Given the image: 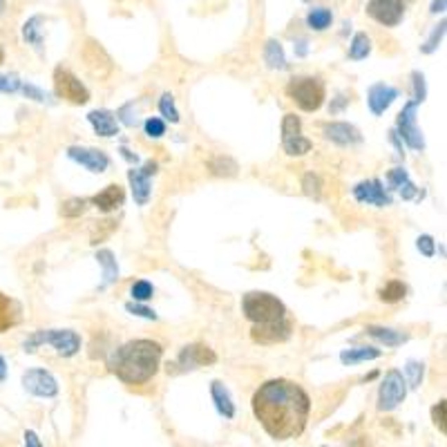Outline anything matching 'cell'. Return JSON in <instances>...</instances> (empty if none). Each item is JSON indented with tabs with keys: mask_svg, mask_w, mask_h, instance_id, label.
I'll list each match as a JSON object with an SVG mask.
<instances>
[{
	"mask_svg": "<svg viewBox=\"0 0 447 447\" xmlns=\"http://www.w3.org/2000/svg\"><path fill=\"white\" fill-rule=\"evenodd\" d=\"M251 403L260 425L275 441L298 439L309 422L311 398L293 380L273 378L262 382Z\"/></svg>",
	"mask_w": 447,
	"mask_h": 447,
	"instance_id": "1",
	"label": "cell"
},
{
	"mask_svg": "<svg viewBox=\"0 0 447 447\" xmlns=\"http://www.w3.org/2000/svg\"><path fill=\"white\" fill-rule=\"evenodd\" d=\"M164 349L154 340H130L121 345L107 360V367L114 376L126 385H146L156 376L161 367Z\"/></svg>",
	"mask_w": 447,
	"mask_h": 447,
	"instance_id": "2",
	"label": "cell"
},
{
	"mask_svg": "<svg viewBox=\"0 0 447 447\" xmlns=\"http://www.w3.org/2000/svg\"><path fill=\"white\" fill-rule=\"evenodd\" d=\"M241 313L253 322V327H267L286 320V307L275 295L264 291H253L241 298Z\"/></svg>",
	"mask_w": 447,
	"mask_h": 447,
	"instance_id": "3",
	"label": "cell"
},
{
	"mask_svg": "<svg viewBox=\"0 0 447 447\" xmlns=\"http://www.w3.org/2000/svg\"><path fill=\"white\" fill-rule=\"evenodd\" d=\"M286 94L302 112H318L327 99V88L318 76H293L286 83Z\"/></svg>",
	"mask_w": 447,
	"mask_h": 447,
	"instance_id": "4",
	"label": "cell"
},
{
	"mask_svg": "<svg viewBox=\"0 0 447 447\" xmlns=\"http://www.w3.org/2000/svg\"><path fill=\"white\" fill-rule=\"evenodd\" d=\"M39 345H52L56 349L58 356L69 358L79 354L81 349V338L79 333L69 331V329H50V331H36L34 335H29L25 340V352H34Z\"/></svg>",
	"mask_w": 447,
	"mask_h": 447,
	"instance_id": "5",
	"label": "cell"
},
{
	"mask_svg": "<svg viewBox=\"0 0 447 447\" xmlns=\"http://www.w3.org/2000/svg\"><path fill=\"white\" fill-rule=\"evenodd\" d=\"M54 92L58 99H63L67 103H74V105H83L90 101V90L83 86L79 81L76 74H72V72L63 65H58L54 69Z\"/></svg>",
	"mask_w": 447,
	"mask_h": 447,
	"instance_id": "6",
	"label": "cell"
},
{
	"mask_svg": "<svg viewBox=\"0 0 447 447\" xmlns=\"http://www.w3.org/2000/svg\"><path fill=\"white\" fill-rule=\"evenodd\" d=\"M405 396H407L405 376L398 369L387 371V376H385L378 389V409L380 412H392V409H396L405 401Z\"/></svg>",
	"mask_w": 447,
	"mask_h": 447,
	"instance_id": "7",
	"label": "cell"
},
{
	"mask_svg": "<svg viewBox=\"0 0 447 447\" xmlns=\"http://www.w3.org/2000/svg\"><path fill=\"white\" fill-rule=\"evenodd\" d=\"M282 148L288 156H302L313 148V143L307 137H302V121L295 114H284Z\"/></svg>",
	"mask_w": 447,
	"mask_h": 447,
	"instance_id": "8",
	"label": "cell"
},
{
	"mask_svg": "<svg viewBox=\"0 0 447 447\" xmlns=\"http://www.w3.org/2000/svg\"><path fill=\"white\" fill-rule=\"evenodd\" d=\"M81 58H83V63H86L90 74L96 76V79L110 76V72L114 69L110 54H107L103 50V45L99 41H94V39L86 41V45H83V50H81Z\"/></svg>",
	"mask_w": 447,
	"mask_h": 447,
	"instance_id": "9",
	"label": "cell"
},
{
	"mask_svg": "<svg viewBox=\"0 0 447 447\" xmlns=\"http://www.w3.org/2000/svg\"><path fill=\"white\" fill-rule=\"evenodd\" d=\"M367 16L376 20L378 25L396 27L401 25V20L405 16V3L403 0H369Z\"/></svg>",
	"mask_w": 447,
	"mask_h": 447,
	"instance_id": "10",
	"label": "cell"
},
{
	"mask_svg": "<svg viewBox=\"0 0 447 447\" xmlns=\"http://www.w3.org/2000/svg\"><path fill=\"white\" fill-rule=\"evenodd\" d=\"M22 387H25L27 394L39 398H54L58 394L56 378L45 369H27L22 373Z\"/></svg>",
	"mask_w": 447,
	"mask_h": 447,
	"instance_id": "11",
	"label": "cell"
},
{
	"mask_svg": "<svg viewBox=\"0 0 447 447\" xmlns=\"http://www.w3.org/2000/svg\"><path fill=\"white\" fill-rule=\"evenodd\" d=\"M416 107H418L416 101H409L403 107V112L398 114V132H401V137L407 141V146L412 150H422L425 141H422V135L416 126Z\"/></svg>",
	"mask_w": 447,
	"mask_h": 447,
	"instance_id": "12",
	"label": "cell"
},
{
	"mask_svg": "<svg viewBox=\"0 0 447 447\" xmlns=\"http://www.w3.org/2000/svg\"><path fill=\"white\" fill-rule=\"evenodd\" d=\"M213 362H217V356L213 349L201 342H195V345H186L181 349L175 367H179L181 371H190V369H197L204 365H213Z\"/></svg>",
	"mask_w": 447,
	"mask_h": 447,
	"instance_id": "13",
	"label": "cell"
},
{
	"mask_svg": "<svg viewBox=\"0 0 447 447\" xmlns=\"http://www.w3.org/2000/svg\"><path fill=\"white\" fill-rule=\"evenodd\" d=\"M67 156L72 161H76L81 166H86L90 173H105L107 166H110V159H107V154L103 150H96V148H79V146H72L67 150Z\"/></svg>",
	"mask_w": 447,
	"mask_h": 447,
	"instance_id": "14",
	"label": "cell"
},
{
	"mask_svg": "<svg viewBox=\"0 0 447 447\" xmlns=\"http://www.w3.org/2000/svg\"><path fill=\"white\" fill-rule=\"evenodd\" d=\"M156 171V164L148 161L143 171H137V168H132L128 173L130 179V186H132V195H135V201L139 206H146L148 199H150V175H154Z\"/></svg>",
	"mask_w": 447,
	"mask_h": 447,
	"instance_id": "15",
	"label": "cell"
},
{
	"mask_svg": "<svg viewBox=\"0 0 447 447\" xmlns=\"http://www.w3.org/2000/svg\"><path fill=\"white\" fill-rule=\"evenodd\" d=\"M291 331H293V324L288 320H282L275 324H267V327H253L251 338L258 345H277V342L288 340V338H291Z\"/></svg>",
	"mask_w": 447,
	"mask_h": 447,
	"instance_id": "16",
	"label": "cell"
},
{
	"mask_svg": "<svg viewBox=\"0 0 447 447\" xmlns=\"http://www.w3.org/2000/svg\"><path fill=\"white\" fill-rule=\"evenodd\" d=\"M354 195L358 201H365V204H373V206H389L392 199L387 197V192H385L382 184L378 179H371V181H362L354 188Z\"/></svg>",
	"mask_w": 447,
	"mask_h": 447,
	"instance_id": "17",
	"label": "cell"
},
{
	"mask_svg": "<svg viewBox=\"0 0 447 447\" xmlns=\"http://www.w3.org/2000/svg\"><path fill=\"white\" fill-rule=\"evenodd\" d=\"M322 132H324V137H327L329 141H333V143H338V146H354V143L362 141L358 128L349 126V124H342V121H340V124L322 126Z\"/></svg>",
	"mask_w": 447,
	"mask_h": 447,
	"instance_id": "18",
	"label": "cell"
},
{
	"mask_svg": "<svg viewBox=\"0 0 447 447\" xmlns=\"http://www.w3.org/2000/svg\"><path fill=\"white\" fill-rule=\"evenodd\" d=\"M394 99H398V90L392 86H385V83H376V86L369 88V107L373 114H382L387 107L394 103Z\"/></svg>",
	"mask_w": 447,
	"mask_h": 447,
	"instance_id": "19",
	"label": "cell"
},
{
	"mask_svg": "<svg viewBox=\"0 0 447 447\" xmlns=\"http://www.w3.org/2000/svg\"><path fill=\"white\" fill-rule=\"evenodd\" d=\"M124 199H126L124 188H121L119 184H110L105 190H101L99 195L92 197V204L101 213H112L121 206V204H124Z\"/></svg>",
	"mask_w": 447,
	"mask_h": 447,
	"instance_id": "20",
	"label": "cell"
},
{
	"mask_svg": "<svg viewBox=\"0 0 447 447\" xmlns=\"http://www.w3.org/2000/svg\"><path fill=\"white\" fill-rule=\"evenodd\" d=\"M88 121L92 124V128L96 130V135H101V137H114V135H119V121L112 116V112H107V110H92L88 114Z\"/></svg>",
	"mask_w": 447,
	"mask_h": 447,
	"instance_id": "21",
	"label": "cell"
},
{
	"mask_svg": "<svg viewBox=\"0 0 447 447\" xmlns=\"http://www.w3.org/2000/svg\"><path fill=\"white\" fill-rule=\"evenodd\" d=\"M211 394H213V401H215L217 412H220L224 418H233L235 416V405H233L231 394H228V389L224 387V382L215 380L211 385Z\"/></svg>",
	"mask_w": 447,
	"mask_h": 447,
	"instance_id": "22",
	"label": "cell"
},
{
	"mask_svg": "<svg viewBox=\"0 0 447 447\" xmlns=\"http://www.w3.org/2000/svg\"><path fill=\"white\" fill-rule=\"evenodd\" d=\"M371 338H376L378 342H382L385 347H398L409 340V335L403 331H394V329H385V327H367L365 329Z\"/></svg>",
	"mask_w": 447,
	"mask_h": 447,
	"instance_id": "23",
	"label": "cell"
},
{
	"mask_svg": "<svg viewBox=\"0 0 447 447\" xmlns=\"http://www.w3.org/2000/svg\"><path fill=\"white\" fill-rule=\"evenodd\" d=\"M387 181H389L392 188L401 190L403 199H412V197H416V188H414L412 181H409V177H407V173L403 171V168H394V171L387 175Z\"/></svg>",
	"mask_w": 447,
	"mask_h": 447,
	"instance_id": "24",
	"label": "cell"
},
{
	"mask_svg": "<svg viewBox=\"0 0 447 447\" xmlns=\"http://www.w3.org/2000/svg\"><path fill=\"white\" fill-rule=\"evenodd\" d=\"M264 60H267V65L271 69H284L286 67V58H284V50H282V43L280 41H267L264 45Z\"/></svg>",
	"mask_w": 447,
	"mask_h": 447,
	"instance_id": "25",
	"label": "cell"
},
{
	"mask_svg": "<svg viewBox=\"0 0 447 447\" xmlns=\"http://www.w3.org/2000/svg\"><path fill=\"white\" fill-rule=\"evenodd\" d=\"M380 349L376 347H356V349H349V352L340 354V360L345 365H356V362H365V360H373V358H380Z\"/></svg>",
	"mask_w": 447,
	"mask_h": 447,
	"instance_id": "26",
	"label": "cell"
},
{
	"mask_svg": "<svg viewBox=\"0 0 447 447\" xmlns=\"http://www.w3.org/2000/svg\"><path fill=\"white\" fill-rule=\"evenodd\" d=\"M331 22H333V14L327 7H316L307 14V25L316 32H324L327 27H331Z\"/></svg>",
	"mask_w": 447,
	"mask_h": 447,
	"instance_id": "27",
	"label": "cell"
},
{
	"mask_svg": "<svg viewBox=\"0 0 447 447\" xmlns=\"http://www.w3.org/2000/svg\"><path fill=\"white\" fill-rule=\"evenodd\" d=\"M208 168L211 173L217 175V177H235L239 166L235 159H231V156H213V159L208 161Z\"/></svg>",
	"mask_w": 447,
	"mask_h": 447,
	"instance_id": "28",
	"label": "cell"
},
{
	"mask_svg": "<svg viewBox=\"0 0 447 447\" xmlns=\"http://www.w3.org/2000/svg\"><path fill=\"white\" fill-rule=\"evenodd\" d=\"M41 22H43V16H32L25 25H22V39L27 41V45L36 47V50H41L43 47V36H41Z\"/></svg>",
	"mask_w": 447,
	"mask_h": 447,
	"instance_id": "29",
	"label": "cell"
},
{
	"mask_svg": "<svg viewBox=\"0 0 447 447\" xmlns=\"http://www.w3.org/2000/svg\"><path fill=\"white\" fill-rule=\"evenodd\" d=\"M96 260H99V264L103 267V277H105L103 286L112 284V282L116 280V275H119L116 260H114V255H112V251H99V253H96ZM103 286H101V288H103Z\"/></svg>",
	"mask_w": 447,
	"mask_h": 447,
	"instance_id": "30",
	"label": "cell"
},
{
	"mask_svg": "<svg viewBox=\"0 0 447 447\" xmlns=\"http://www.w3.org/2000/svg\"><path fill=\"white\" fill-rule=\"evenodd\" d=\"M371 52V41H369V36L365 32H358L354 36V41L352 45H349V58L352 60H362V58H367Z\"/></svg>",
	"mask_w": 447,
	"mask_h": 447,
	"instance_id": "31",
	"label": "cell"
},
{
	"mask_svg": "<svg viewBox=\"0 0 447 447\" xmlns=\"http://www.w3.org/2000/svg\"><path fill=\"white\" fill-rule=\"evenodd\" d=\"M16 324V313H14V302L7 295L0 293V333H5Z\"/></svg>",
	"mask_w": 447,
	"mask_h": 447,
	"instance_id": "32",
	"label": "cell"
},
{
	"mask_svg": "<svg viewBox=\"0 0 447 447\" xmlns=\"http://www.w3.org/2000/svg\"><path fill=\"white\" fill-rule=\"evenodd\" d=\"M407 293V288L403 282H398V280H392L385 288H380V300L382 302H387V305H394V302H401Z\"/></svg>",
	"mask_w": 447,
	"mask_h": 447,
	"instance_id": "33",
	"label": "cell"
},
{
	"mask_svg": "<svg viewBox=\"0 0 447 447\" xmlns=\"http://www.w3.org/2000/svg\"><path fill=\"white\" fill-rule=\"evenodd\" d=\"M88 211V199H81V197H72L67 201H63V206H60V215L63 217H79Z\"/></svg>",
	"mask_w": 447,
	"mask_h": 447,
	"instance_id": "34",
	"label": "cell"
},
{
	"mask_svg": "<svg viewBox=\"0 0 447 447\" xmlns=\"http://www.w3.org/2000/svg\"><path fill=\"white\" fill-rule=\"evenodd\" d=\"M159 112L171 121V124H177L179 121V112H177V107H175V99H173V94H164L161 99H159Z\"/></svg>",
	"mask_w": 447,
	"mask_h": 447,
	"instance_id": "35",
	"label": "cell"
},
{
	"mask_svg": "<svg viewBox=\"0 0 447 447\" xmlns=\"http://www.w3.org/2000/svg\"><path fill=\"white\" fill-rule=\"evenodd\" d=\"M152 293H154V288H152V284L146 282V280H139V282H135V284L130 286V295H132V300H137V302H146V300H150Z\"/></svg>",
	"mask_w": 447,
	"mask_h": 447,
	"instance_id": "36",
	"label": "cell"
},
{
	"mask_svg": "<svg viewBox=\"0 0 447 447\" xmlns=\"http://www.w3.org/2000/svg\"><path fill=\"white\" fill-rule=\"evenodd\" d=\"M302 188H305V192L309 197L313 199H320V192H322V179L318 175H305V179H302Z\"/></svg>",
	"mask_w": 447,
	"mask_h": 447,
	"instance_id": "37",
	"label": "cell"
},
{
	"mask_svg": "<svg viewBox=\"0 0 447 447\" xmlns=\"http://www.w3.org/2000/svg\"><path fill=\"white\" fill-rule=\"evenodd\" d=\"M143 130H146V135L150 139H159L166 135V124L161 119H156V116H150L146 124H143Z\"/></svg>",
	"mask_w": 447,
	"mask_h": 447,
	"instance_id": "38",
	"label": "cell"
},
{
	"mask_svg": "<svg viewBox=\"0 0 447 447\" xmlns=\"http://www.w3.org/2000/svg\"><path fill=\"white\" fill-rule=\"evenodd\" d=\"M22 88V81L16 74H0V92L3 94H14Z\"/></svg>",
	"mask_w": 447,
	"mask_h": 447,
	"instance_id": "39",
	"label": "cell"
},
{
	"mask_svg": "<svg viewBox=\"0 0 447 447\" xmlns=\"http://www.w3.org/2000/svg\"><path fill=\"white\" fill-rule=\"evenodd\" d=\"M443 34H445V20L441 22V25H436L434 27V32H432V36L425 41V45H422V52L425 54H432L434 50H436L439 47V43L443 41Z\"/></svg>",
	"mask_w": 447,
	"mask_h": 447,
	"instance_id": "40",
	"label": "cell"
},
{
	"mask_svg": "<svg viewBox=\"0 0 447 447\" xmlns=\"http://www.w3.org/2000/svg\"><path fill=\"white\" fill-rule=\"evenodd\" d=\"M405 371L409 373V382H412V387H420V380H422V365L416 360H409Z\"/></svg>",
	"mask_w": 447,
	"mask_h": 447,
	"instance_id": "41",
	"label": "cell"
},
{
	"mask_svg": "<svg viewBox=\"0 0 447 447\" xmlns=\"http://www.w3.org/2000/svg\"><path fill=\"white\" fill-rule=\"evenodd\" d=\"M432 420H434V425L445 434V401H439V405H434Z\"/></svg>",
	"mask_w": 447,
	"mask_h": 447,
	"instance_id": "42",
	"label": "cell"
},
{
	"mask_svg": "<svg viewBox=\"0 0 447 447\" xmlns=\"http://www.w3.org/2000/svg\"><path fill=\"white\" fill-rule=\"evenodd\" d=\"M126 309L132 313V316H141V318H148V320H156V313L152 309L141 307V305H126Z\"/></svg>",
	"mask_w": 447,
	"mask_h": 447,
	"instance_id": "43",
	"label": "cell"
},
{
	"mask_svg": "<svg viewBox=\"0 0 447 447\" xmlns=\"http://www.w3.org/2000/svg\"><path fill=\"white\" fill-rule=\"evenodd\" d=\"M418 251H420L425 258H432V255H434V239H432L429 235L418 237Z\"/></svg>",
	"mask_w": 447,
	"mask_h": 447,
	"instance_id": "44",
	"label": "cell"
},
{
	"mask_svg": "<svg viewBox=\"0 0 447 447\" xmlns=\"http://www.w3.org/2000/svg\"><path fill=\"white\" fill-rule=\"evenodd\" d=\"M22 92H25L27 96H32V99L34 101H45V94L39 90V88H34V86H29V83H27V86H25V83H22V88H20Z\"/></svg>",
	"mask_w": 447,
	"mask_h": 447,
	"instance_id": "45",
	"label": "cell"
},
{
	"mask_svg": "<svg viewBox=\"0 0 447 447\" xmlns=\"http://www.w3.org/2000/svg\"><path fill=\"white\" fill-rule=\"evenodd\" d=\"M25 447H43V443H41V439H39V434L32 432V429H27V432H25Z\"/></svg>",
	"mask_w": 447,
	"mask_h": 447,
	"instance_id": "46",
	"label": "cell"
},
{
	"mask_svg": "<svg viewBox=\"0 0 447 447\" xmlns=\"http://www.w3.org/2000/svg\"><path fill=\"white\" fill-rule=\"evenodd\" d=\"M7 360L3 358V356H0V382H5L7 380Z\"/></svg>",
	"mask_w": 447,
	"mask_h": 447,
	"instance_id": "47",
	"label": "cell"
},
{
	"mask_svg": "<svg viewBox=\"0 0 447 447\" xmlns=\"http://www.w3.org/2000/svg\"><path fill=\"white\" fill-rule=\"evenodd\" d=\"M429 11H432V14H439V11H445V0H434Z\"/></svg>",
	"mask_w": 447,
	"mask_h": 447,
	"instance_id": "48",
	"label": "cell"
},
{
	"mask_svg": "<svg viewBox=\"0 0 447 447\" xmlns=\"http://www.w3.org/2000/svg\"><path fill=\"white\" fill-rule=\"evenodd\" d=\"M5 9H7V0H0V16L5 14Z\"/></svg>",
	"mask_w": 447,
	"mask_h": 447,
	"instance_id": "49",
	"label": "cell"
},
{
	"mask_svg": "<svg viewBox=\"0 0 447 447\" xmlns=\"http://www.w3.org/2000/svg\"><path fill=\"white\" fill-rule=\"evenodd\" d=\"M5 63V50H3V45H0V65Z\"/></svg>",
	"mask_w": 447,
	"mask_h": 447,
	"instance_id": "50",
	"label": "cell"
},
{
	"mask_svg": "<svg viewBox=\"0 0 447 447\" xmlns=\"http://www.w3.org/2000/svg\"><path fill=\"white\" fill-rule=\"evenodd\" d=\"M322 447H329V445H322Z\"/></svg>",
	"mask_w": 447,
	"mask_h": 447,
	"instance_id": "51",
	"label": "cell"
}]
</instances>
